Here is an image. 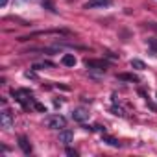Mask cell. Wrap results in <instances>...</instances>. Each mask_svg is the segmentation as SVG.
I'll return each mask as SVG.
<instances>
[{"mask_svg":"<svg viewBox=\"0 0 157 157\" xmlns=\"http://www.w3.org/2000/svg\"><path fill=\"white\" fill-rule=\"evenodd\" d=\"M19 146H21V150L28 155V153H32V144H30V140L24 137V135H21L19 137Z\"/></svg>","mask_w":157,"mask_h":157,"instance_id":"52a82bcc","label":"cell"},{"mask_svg":"<svg viewBox=\"0 0 157 157\" xmlns=\"http://www.w3.org/2000/svg\"><path fill=\"white\" fill-rule=\"evenodd\" d=\"M117 78L120 82H137V76H133V74H118Z\"/></svg>","mask_w":157,"mask_h":157,"instance_id":"30bf717a","label":"cell"},{"mask_svg":"<svg viewBox=\"0 0 157 157\" xmlns=\"http://www.w3.org/2000/svg\"><path fill=\"white\" fill-rule=\"evenodd\" d=\"M113 113L118 115V117H124V109L122 107H113Z\"/></svg>","mask_w":157,"mask_h":157,"instance_id":"5bb4252c","label":"cell"},{"mask_svg":"<svg viewBox=\"0 0 157 157\" xmlns=\"http://www.w3.org/2000/svg\"><path fill=\"white\" fill-rule=\"evenodd\" d=\"M104 142H107V144L113 146V148H120V142H118L117 139H113V137H107L105 133H104Z\"/></svg>","mask_w":157,"mask_h":157,"instance_id":"9c48e42d","label":"cell"},{"mask_svg":"<svg viewBox=\"0 0 157 157\" xmlns=\"http://www.w3.org/2000/svg\"><path fill=\"white\" fill-rule=\"evenodd\" d=\"M33 107H35L37 111H44V113H46V109H44V105H43V104H37V102H35V104H33Z\"/></svg>","mask_w":157,"mask_h":157,"instance_id":"2e32d148","label":"cell"},{"mask_svg":"<svg viewBox=\"0 0 157 157\" xmlns=\"http://www.w3.org/2000/svg\"><path fill=\"white\" fill-rule=\"evenodd\" d=\"M148 46L153 56H157V39H148Z\"/></svg>","mask_w":157,"mask_h":157,"instance_id":"7c38bea8","label":"cell"},{"mask_svg":"<svg viewBox=\"0 0 157 157\" xmlns=\"http://www.w3.org/2000/svg\"><path fill=\"white\" fill-rule=\"evenodd\" d=\"M111 0H89L85 2V10H93V8H104V6H109Z\"/></svg>","mask_w":157,"mask_h":157,"instance_id":"8992f818","label":"cell"},{"mask_svg":"<svg viewBox=\"0 0 157 157\" xmlns=\"http://www.w3.org/2000/svg\"><path fill=\"white\" fill-rule=\"evenodd\" d=\"M72 118H74L76 122H85V120L89 118V113H87L83 107H78V109L72 111Z\"/></svg>","mask_w":157,"mask_h":157,"instance_id":"5b68a950","label":"cell"},{"mask_svg":"<svg viewBox=\"0 0 157 157\" xmlns=\"http://www.w3.org/2000/svg\"><path fill=\"white\" fill-rule=\"evenodd\" d=\"M44 126L50 129H63V128H67V118L61 115H52V117L44 118Z\"/></svg>","mask_w":157,"mask_h":157,"instance_id":"6da1fadb","label":"cell"},{"mask_svg":"<svg viewBox=\"0 0 157 157\" xmlns=\"http://www.w3.org/2000/svg\"><path fill=\"white\" fill-rule=\"evenodd\" d=\"M72 139H74V133H72L70 129H67V128L59 129V142H61V144L68 146V144L72 142Z\"/></svg>","mask_w":157,"mask_h":157,"instance_id":"277c9868","label":"cell"},{"mask_svg":"<svg viewBox=\"0 0 157 157\" xmlns=\"http://www.w3.org/2000/svg\"><path fill=\"white\" fill-rule=\"evenodd\" d=\"M131 67L137 68V70H144V68H146V63L140 61V59H131Z\"/></svg>","mask_w":157,"mask_h":157,"instance_id":"8fae6325","label":"cell"},{"mask_svg":"<svg viewBox=\"0 0 157 157\" xmlns=\"http://www.w3.org/2000/svg\"><path fill=\"white\" fill-rule=\"evenodd\" d=\"M8 2H10V0H0V8H6Z\"/></svg>","mask_w":157,"mask_h":157,"instance_id":"e0dca14e","label":"cell"},{"mask_svg":"<svg viewBox=\"0 0 157 157\" xmlns=\"http://www.w3.org/2000/svg\"><path fill=\"white\" fill-rule=\"evenodd\" d=\"M67 155H70V157H78V151H76V150H72V148H68V146H67Z\"/></svg>","mask_w":157,"mask_h":157,"instance_id":"9a60e30c","label":"cell"},{"mask_svg":"<svg viewBox=\"0 0 157 157\" xmlns=\"http://www.w3.org/2000/svg\"><path fill=\"white\" fill-rule=\"evenodd\" d=\"M61 63H63L65 67H74V65H76V57H74L72 54H65V56L61 57Z\"/></svg>","mask_w":157,"mask_h":157,"instance_id":"ba28073f","label":"cell"},{"mask_svg":"<svg viewBox=\"0 0 157 157\" xmlns=\"http://www.w3.org/2000/svg\"><path fill=\"white\" fill-rule=\"evenodd\" d=\"M0 126H2V129L13 128V113L10 109H2V113H0Z\"/></svg>","mask_w":157,"mask_h":157,"instance_id":"7a4b0ae2","label":"cell"},{"mask_svg":"<svg viewBox=\"0 0 157 157\" xmlns=\"http://www.w3.org/2000/svg\"><path fill=\"white\" fill-rule=\"evenodd\" d=\"M85 67L87 68H94V70H105L107 68V63L102 61V59H85Z\"/></svg>","mask_w":157,"mask_h":157,"instance_id":"3957f363","label":"cell"},{"mask_svg":"<svg viewBox=\"0 0 157 157\" xmlns=\"http://www.w3.org/2000/svg\"><path fill=\"white\" fill-rule=\"evenodd\" d=\"M44 67H54V65H52L50 61H44V63H35V65H33V68H35V70H41V68H44Z\"/></svg>","mask_w":157,"mask_h":157,"instance_id":"4fadbf2b","label":"cell"}]
</instances>
